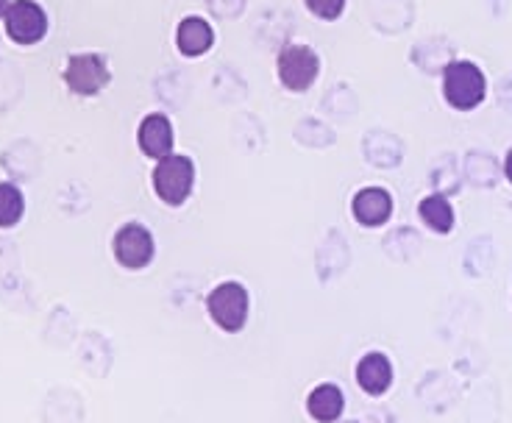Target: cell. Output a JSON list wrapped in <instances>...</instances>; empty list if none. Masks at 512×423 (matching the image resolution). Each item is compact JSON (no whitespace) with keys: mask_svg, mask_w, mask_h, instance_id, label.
Masks as SVG:
<instances>
[{"mask_svg":"<svg viewBox=\"0 0 512 423\" xmlns=\"http://www.w3.org/2000/svg\"><path fill=\"white\" fill-rule=\"evenodd\" d=\"M195 179H198V170H195L192 156L187 154L165 156L151 170L154 195L170 209H179V206L190 201L192 190H195Z\"/></svg>","mask_w":512,"mask_h":423,"instance_id":"cell-3","label":"cell"},{"mask_svg":"<svg viewBox=\"0 0 512 423\" xmlns=\"http://www.w3.org/2000/svg\"><path fill=\"white\" fill-rule=\"evenodd\" d=\"M64 87L78 98H95L112 84L106 53H70L62 70Z\"/></svg>","mask_w":512,"mask_h":423,"instance_id":"cell-5","label":"cell"},{"mask_svg":"<svg viewBox=\"0 0 512 423\" xmlns=\"http://www.w3.org/2000/svg\"><path fill=\"white\" fill-rule=\"evenodd\" d=\"M501 173H504V179L512 184V148L504 154V162H501Z\"/></svg>","mask_w":512,"mask_h":423,"instance_id":"cell-16","label":"cell"},{"mask_svg":"<svg viewBox=\"0 0 512 423\" xmlns=\"http://www.w3.org/2000/svg\"><path fill=\"white\" fill-rule=\"evenodd\" d=\"M304 6L320 23H337L346 14L348 0H304Z\"/></svg>","mask_w":512,"mask_h":423,"instance_id":"cell-15","label":"cell"},{"mask_svg":"<svg viewBox=\"0 0 512 423\" xmlns=\"http://www.w3.org/2000/svg\"><path fill=\"white\" fill-rule=\"evenodd\" d=\"M354 379L357 387L371 398H382L393 382H396V368H393V359L382 354V351H368L362 354L354 368Z\"/></svg>","mask_w":512,"mask_h":423,"instance_id":"cell-10","label":"cell"},{"mask_svg":"<svg viewBox=\"0 0 512 423\" xmlns=\"http://www.w3.org/2000/svg\"><path fill=\"white\" fill-rule=\"evenodd\" d=\"M12 6V0H0V20L6 17V9Z\"/></svg>","mask_w":512,"mask_h":423,"instance_id":"cell-17","label":"cell"},{"mask_svg":"<svg viewBox=\"0 0 512 423\" xmlns=\"http://www.w3.org/2000/svg\"><path fill=\"white\" fill-rule=\"evenodd\" d=\"M137 148L145 159H165V156L176 154V129L173 120L165 112H151L140 120L137 126Z\"/></svg>","mask_w":512,"mask_h":423,"instance_id":"cell-9","label":"cell"},{"mask_svg":"<svg viewBox=\"0 0 512 423\" xmlns=\"http://www.w3.org/2000/svg\"><path fill=\"white\" fill-rule=\"evenodd\" d=\"M26 218V195L14 181H0V229H14Z\"/></svg>","mask_w":512,"mask_h":423,"instance_id":"cell-14","label":"cell"},{"mask_svg":"<svg viewBox=\"0 0 512 423\" xmlns=\"http://www.w3.org/2000/svg\"><path fill=\"white\" fill-rule=\"evenodd\" d=\"M396 212V198L387 187H362L351 195V218L362 229H382L393 220Z\"/></svg>","mask_w":512,"mask_h":423,"instance_id":"cell-8","label":"cell"},{"mask_svg":"<svg viewBox=\"0 0 512 423\" xmlns=\"http://www.w3.org/2000/svg\"><path fill=\"white\" fill-rule=\"evenodd\" d=\"M346 412V393L334 382H320L309 390L307 415L315 423H337Z\"/></svg>","mask_w":512,"mask_h":423,"instance_id":"cell-12","label":"cell"},{"mask_svg":"<svg viewBox=\"0 0 512 423\" xmlns=\"http://www.w3.org/2000/svg\"><path fill=\"white\" fill-rule=\"evenodd\" d=\"M215 28L201 14H187L176 26V51L184 59H201L215 48Z\"/></svg>","mask_w":512,"mask_h":423,"instance_id":"cell-11","label":"cell"},{"mask_svg":"<svg viewBox=\"0 0 512 423\" xmlns=\"http://www.w3.org/2000/svg\"><path fill=\"white\" fill-rule=\"evenodd\" d=\"M206 315L220 332L240 334L251 318V293L243 282L226 279L206 293Z\"/></svg>","mask_w":512,"mask_h":423,"instance_id":"cell-2","label":"cell"},{"mask_svg":"<svg viewBox=\"0 0 512 423\" xmlns=\"http://www.w3.org/2000/svg\"><path fill=\"white\" fill-rule=\"evenodd\" d=\"M418 218L429 231L446 237L457 226V212L446 193H429L418 201Z\"/></svg>","mask_w":512,"mask_h":423,"instance_id":"cell-13","label":"cell"},{"mask_svg":"<svg viewBox=\"0 0 512 423\" xmlns=\"http://www.w3.org/2000/svg\"><path fill=\"white\" fill-rule=\"evenodd\" d=\"M443 98L454 112H474L487 98V76L471 59H454L443 70Z\"/></svg>","mask_w":512,"mask_h":423,"instance_id":"cell-1","label":"cell"},{"mask_svg":"<svg viewBox=\"0 0 512 423\" xmlns=\"http://www.w3.org/2000/svg\"><path fill=\"white\" fill-rule=\"evenodd\" d=\"M276 78L293 95L309 92L320 78V56L307 42H293L276 56Z\"/></svg>","mask_w":512,"mask_h":423,"instance_id":"cell-4","label":"cell"},{"mask_svg":"<svg viewBox=\"0 0 512 423\" xmlns=\"http://www.w3.org/2000/svg\"><path fill=\"white\" fill-rule=\"evenodd\" d=\"M48 28H51V20L39 0H12V6L6 9V17H3L6 39L20 48L39 45L48 37Z\"/></svg>","mask_w":512,"mask_h":423,"instance_id":"cell-6","label":"cell"},{"mask_svg":"<svg viewBox=\"0 0 512 423\" xmlns=\"http://www.w3.org/2000/svg\"><path fill=\"white\" fill-rule=\"evenodd\" d=\"M112 257L123 270H145L154 265L156 240L145 223L128 220L112 237Z\"/></svg>","mask_w":512,"mask_h":423,"instance_id":"cell-7","label":"cell"}]
</instances>
